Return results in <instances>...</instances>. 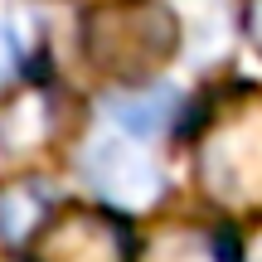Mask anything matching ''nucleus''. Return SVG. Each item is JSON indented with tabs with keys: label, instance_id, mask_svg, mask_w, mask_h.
Listing matches in <instances>:
<instances>
[{
	"label": "nucleus",
	"instance_id": "nucleus-1",
	"mask_svg": "<svg viewBox=\"0 0 262 262\" xmlns=\"http://www.w3.org/2000/svg\"><path fill=\"white\" fill-rule=\"evenodd\" d=\"M83 165L93 170L97 189H102V194H112V199L146 204V199L160 194V170L150 165L136 146H126V141H102V146H97Z\"/></svg>",
	"mask_w": 262,
	"mask_h": 262
},
{
	"label": "nucleus",
	"instance_id": "nucleus-2",
	"mask_svg": "<svg viewBox=\"0 0 262 262\" xmlns=\"http://www.w3.org/2000/svg\"><path fill=\"white\" fill-rule=\"evenodd\" d=\"M107 122L117 131H126L131 141H146V136H160L180 112V93L175 88H141V93H117L102 102Z\"/></svg>",
	"mask_w": 262,
	"mask_h": 262
},
{
	"label": "nucleus",
	"instance_id": "nucleus-3",
	"mask_svg": "<svg viewBox=\"0 0 262 262\" xmlns=\"http://www.w3.org/2000/svg\"><path fill=\"white\" fill-rule=\"evenodd\" d=\"M39 209H44V199L25 194V189L5 194V199H0V238H5V243H19V238L29 233V224H34Z\"/></svg>",
	"mask_w": 262,
	"mask_h": 262
},
{
	"label": "nucleus",
	"instance_id": "nucleus-4",
	"mask_svg": "<svg viewBox=\"0 0 262 262\" xmlns=\"http://www.w3.org/2000/svg\"><path fill=\"white\" fill-rule=\"evenodd\" d=\"M10 73H15V34L0 25V83H5Z\"/></svg>",
	"mask_w": 262,
	"mask_h": 262
},
{
	"label": "nucleus",
	"instance_id": "nucleus-5",
	"mask_svg": "<svg viewBox=\"0 0 262 262\" xmlns=\"http://www.w3.org/2000/svg\"><path fill=\"white\" fill-rule=\"evenodd\" d=\"M248 29H253V39L262 44V0H253V19H248Z\"/></svg>",
	"mask_w": 262,
	"mask_h": 262
},
{
	"label": "nucleus",
	"instance_id": "nucleus-6",
	"mask_svg": "<svg viewBox=\"0 0 262 262\" xmlns=\"http://www.w3.org/2000/svg\"><path fill=\"white\" fill-rule=\"evenodd\" d=\"M243 262H262V233L253 238V243H248V253H243Z\"/></svg>",
	"mask_w": 262,
	"mask_h": 262
}]
</instances>
